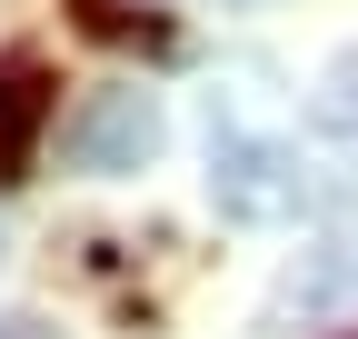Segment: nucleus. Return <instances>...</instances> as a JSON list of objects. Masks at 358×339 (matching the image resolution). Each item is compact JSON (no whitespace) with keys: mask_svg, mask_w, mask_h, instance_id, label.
Wrapping results in <instances>:
<instances>
[{"mask_svg":"<svg viewBox=\"0 0 358 339\" xmlns=\"http://www.w3.org/2000/svg\"><path fill=\"white\" fill-rule=\"evenodd\" d=\"M70 170H90V180H120V170H150L159 160V100L150 90H90V110L60 130Z\"/></svg>","mask_w":358,"mask_h":339,"instance_id":"obj_1","label":"nucleus"},{"mask_svg":"<svg viewBox=\"0 0 358 339\" xmlns=\"http://www.w3.org/2000/svg\"><path fill=\"white\" fill-rule=\"evenodd\" d=\"M209 200L229 209V220H299L308 180L289 170V150H268V140H219L209 150Z\"/></svg>","mask_w":358,"mask_h":339,"instance_id":"obj_2","label":"nucleus"},{"mask_svg":"<svg viewBox=\"0 0 358 339\" xmlns=\"http://www.w3.org/2000/svg\"><path fill=\"white\" fill-rule=\"evenodd\" d=\"M50 130V70L40 60H0V170H20Z\"/></svg>","mask_w":358,"mask_h":339,"instance_id":"obj_3","label":"nucleus"},{"mask_svg":"<svg viewBox=\"0 0 358 339\" xmlns=\"http://www.w3.org/2000/svg\"><path fill=\"white\" fill-rule=\"evenodd\" d=\"M70 11H80V30H90V40H150V50L169 40L159 20H129V11H110V0H70Z\"/></svg>","mask_w":358,"mask_h":339,"instance_id":"obj_4","label":"nucleus"},{"mask_svg":"<svg viewBox=\"0 0 358 339\" xmlns=\"http://www.w3.org/2000/svg\"><path fill=\"white\" fill-rule=\"evenodd\" d=\"M0 339H50V329H40V319H0Z\"/></svg>","mask_w":358,"mask_h":339,"instance_id":"obj_5","label":"nucleus"}]
</instances>
